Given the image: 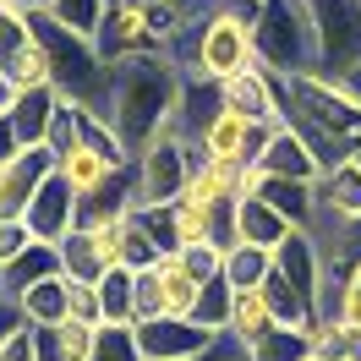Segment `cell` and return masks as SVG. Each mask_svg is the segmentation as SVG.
Listing matches in <instances>:
<instances>
[{"label": "cell", "instance_id": "cell-45", "mask_svg": "<svg viewBox=\"0 0 361 361\" xmlns=\"http://www.w3.org/2000/svg\"><path fill=\"white\" fill-rule=\"evenodd\" d=\"M17 154H23V142H17V132H11V121L0 115V164H6V159H17Z\"/></svg>", "mask_w": 361, "mask_h": 361}, {"label": "cell", "instance_id": "cell-2", "mask_svg": "<svg viewBox=\"0 0 361 361\" xmlns=\"http://www.w3.org/2000/svg\"><path fill=\"white\" fill-rule=\"evenodd\" d=\"M279 99H285V126L312 148L323 170L361 154V104L345 93L339 77H329V71L279 77Z\"/></svg>", "mask_w": 361, "mask_h": 361}, {"label": "cell", "instance_id": "cell-20", "mask_svg": "<svg viewBox=\"0 0 361 361\" xmlns=\"http://www.w3.org/2000/svg\"><path fill=\"white\" fill-rule=\"evenodd\" d=\"M279 323H274V312H269V301H263V290H247V295H235V312H230V339L241 345V350H257L263 339L274 334Z\"/></svg>", "mask_w": 361, "mask_h": 361}, {"label": "cell", "instance_id": "cell-48", "mask_svg": "<svg viewBox=\"0 0 361 361\" xmlns=\"http://www.w3.org/2000/svg\"><path fill=\"white\" fill-rule=\"evenodd\" d=\"M339 82H345V93H350V99H356V104H361V61H356V66H350V71H345Z\"/></svg>", "mask_w": 361, "mask_h": 361}, {"label": "cell", "instance_id": "cell-26", "mask_svg": "<svg viewBox=\"0 0 361 361\" xmlns=\"http://www.w3.org/2000/svg\"><path fill=\"white\" fill-rule=\"evenodd\" d=\"M159 295H164V317H192V312H197L203 285L180 269L176 257H164V263H159Z\"/></svg>", "mask_w": 361, "mask_h": 361}, {"label": "cell", "instance_id": "cell-5", "mask_svg": "<svg viewBox=\"0 0 361 361\" xmlns=\"http://www.w3.org/2000/svg\"><path fill=\"white\" fill-rule=\"evenodd\" d=\"M317 27V71L345 77L361 61V6L356 0H312Z\"/></svg>", "mask_w": 361, "mask_h": 361}, {"label": "cell", "instance_id": "cell-7", "mask_svg": "<svg viewBox=\"0 0 361 361\" xmlns=\"http://www.w3.org/2000/svg\"><path fill=\"white\" fill-rule=\"evenodd\" d=\"M219 339L225 334H208L192 317H148V323H137L142 361H192V356H208Z\"/></svg>", "mask_w": 361, "mask_h": 361}, {"label": "cell", "instance_id": "cell-4", "mask_svg": "<svg viewBox=\"0 0 361 361\" xmlns=\"http://www.w3.org/2000/svg\"><path fill=\"white\" fill-rule=\"evenodd\" d=\"M197 142L180 132H164L154 148H142L132 159V208H164V203H180L186 186L197 176Z\"/></svg>", "mask_w": 361, "mask_h": 361}, {"label": "cell", "instance_id": "cell-35", "mask_svg": "<svg viewBox=\"0 0 361 361\" xmlns=\"http://www.w3.org/2000/svg\"><path fill=\"white\" fill-rule=\"evenodd\" d=\"M345 350H350V323L339 317L312 323V361H345Z\"/></svg>", "mask_w": 361, "mask_h": 361}, {"label": "cell", "instance_id": "cell-31", "mask_svg": "<svg viewBox=\"0 0 361 361\" xmlns=\"http://www.w3.org/2000/svg\"><path fill=\"white\" fill-rule=\"evenodd\" d=\"M317 241H323V252H329L334 269H356L361 263V219H339V225L317 230Z\"/></svg>", "mask_w": 361, "mask_h": 361}, {"label": "cell", "instance_id": "cell-52", "mask_svg": "<svg viewBox=\"0 0 361 361\" xmlns=\"http://www.w3.org/2000/svg\"><path fill=\"white\" fill-rule=\"evenodd\" d=\"M356 274H361V263H356Z\"/></svg>", "mask_w": 361, "mask_h": 361}, {"label": "cell", "instance_id": "cell-23", "mask_svg": "<svg viewBox=\"0 0 361 361\" xmlns=\"http://www.w3.org/2000/svg\"><path fill=\"white\" fill-rule=\"evenodd\" d=\"M263 301H269V312H274V323H279V329H301V334H307V329L317 323L312 301L295 290L285 274H269V285H263Z\"/></svg>", "mask_w": 361, "mask_h": 361}, {"label": "cell", "instance_id": "cell-32", "mask_svg": "<svg viewBox=\"0 0 361 361\" xmlns=\"http://www.w3.org/2000/svg\"><path fill=\"white\" fill-rule=\"evenodd\" d=\"M252 361H312V329L301 334V329H274L257 350H252Z\"/></svg>", "mask_w": 361, "mask_h": 361}, {"label": "cell", "instance_id": "cell-37", "mask_svg": "<svg viewBox=\"0 0 361 361\" xmlns=\"http://www.w3.org/2000/svg\"><path fill=\"white\" fill-rule=\"evenodd\" d=\"M33 39V27H27V17H17V11H6L0 6V71L17 61V49Z\"/></svg>", "mask_w": 361, "mask_h": 361}, {"label": "cell", "instance_id": "cell-9", "mask_svg": "<svg viewBox=\"0 0 361 361\" xmlns=\"http://www.w3.org/2000/svg\"><path fill=\"white\" fill-rule=\"evenodd\" d=\"M263 142H269V132L263 126H252V121H241V115H219L214 126L203 132V142H197V154H203V164H225V170H252L257 164V154H263Z\"/></svg>", "mask_w": 361, "mask_h": 361}, {"label": "cell", "instance_id": "cell-17", "mask_svg": "<svg viewBox=\"0 0 361 361\" xmlns=\"http://www.w3.org/2000/svg\"><path fill=\"white\" fill-rule=\"evenodd\" d=\"M55 170L66 176V186L77 192V197H82V203H93V197H104V192H110L115 180L126 176V170H115L110 159H99L93 148H77V154H66L61 164H55Z\"/></svg>", "mask_w": 361, "mask_h": 361}, {"label": "cell", "instance_id": "cell-40", "mask_svg": "<svg viewBox=\"0 0 361 361\" xmlns=\"http://www.w3.org/2000/svg\"><path fill=\"white\" fill-rule=\"evenodd\" d=\"M71 317H77V323H93V329H104L99 285H77V279H71Z\"/></svg>", "mask_w": 361, "mask_h": 361}, {"label": "cell", "instance_id": "cell-47", "mask_svg": "<svg viewBox=\"0 0 361 361\" xmlns=\"http://www.w3.org/2000/svg\"><path fill=\"white\" fill-rule=\"evenodd\" d=\"M11 104H17V82L0 71V115H11Z\"/></svg>", "mask_w": 361, "mask_h": 361}, {"label": "cell", "instance_id": "cell-3", "mask_svg": "<svg viewBox=\"0 0 361 361\" xmlns=\"http://www.w3.org/2000/svg\"><path fill=\"white\" fill-rule=\"evenodd\" d=\"M27 27H33V39H39L44 55H49L55 93H61L66 104H77V110L104 115V99H110V61L99 55V44L82 39V33H71V27H61L49 11L27 17Z\"/></svg>", "mask_w": 361, "mask_h": 361}, {"label": "cell", "instance_id": "cell-33", "mask_svg": "<svg viewBox=\"0 0 361 361\" xmlns=\"http://www.w3.org/2000/svg\"><path fill=\"white\" fill-rule=\"evenodd\" d=\"M93 361H142L137 329H132V323H104L99 339H93Z\"/></svg>", "mask_w": 361, "mask_h": 361}, {"label": "cell", "instance_id": "cell-14", "mask_svg": "<svg viewBox=\"0 0 361 361\" xmlns=\"http://www.w3.org/2000/svg\"><path fill=\"white\" fill-rule=\"evenodd\" d=\"M55 110H61V93L55 88H23L6 121H11V132H17L23 148H44L49 126H55Z\"/></svg>", "mask_w": 361, "mask_h": 361}, {"label": "cell", "instance_id": "cell-51", "mask_svg": "<svg viewBox=\"0 0 361 361\" xmlns=\"http://www.w3.org/2000/svg\"><path fill=\"white\" fill-rule=\"evenodd\" d=\"M235 361H247V356H235Z\"/></svg>", "mask_w": 361, "mask_h": 361}, {"label": "cell", "instance_id": "cell-19", "mask_svg": "<svg viewBox=\"0 0 361 361\" xmlns=\"http://www.w3.org/2000/svg\"><path fill=\"white\" fill-rule=\"evenodd\" d=\"M55 274H61V252L44 247V241H33V247H27L11 269H0V295H11V301H17L23 290L44 285V279H55Z\"/></svg>", "mask_w": 361, "mask_h": 361}, {"label": "cell", "instance_id": "cell-27", "mask_svg": "<svg viewBox=\"0 0 361 361\" xmlns=\"http://www.w3.org/2000/svg\"><path fill=\"white\" fill-rule=\"evenodd\" d=\"M99 307H104V323H132L137 329V274L110 269L99 279Z\"/></svg>", "mask_w": 361, "mask_h": 361}, {"label": "cell", "instance_id": "cell-43", "mask_svg": "<svg viewBox=\"0 0 361 361\" xmlns=\"http://www.w3.org/2000/svg\"><path fill=\"white\" fill-rule=\"evenodd\" d=\"M0 361H33V329H17V334L0 345Z\"/></svg>", "mask_w": 361, "mask_h": 361}, {"label": "cell", "instance_id": "cell-11", "mask_svg": "<svg viewBox=\"0 0 361 361\" xmlns=\"http://www.w3.org/2000/svg\"><path fill=\"white\" fill-rule=\"evenodd\" d=\"M44 176H55V154L49 148H23L17 159L0 164V219H23L33 192L44 186Z\"/></svg>", "mask_w": 361, "mask_h": 361}, {"label": "cell", "instance_id": "cell-53", "mask_svg": "<svg viewBox=\"0 0 361 361\" xmlns=\"http://www.w3.org/2000/svg\"><path fill=\"white\" fill-rule=\"evenodd\" d=\"M356 164H361V154H356Z\"/></svg>", "mask_w": 361, "mask_h": 361}, {"label": "cell", "instance_id": "cell-15", "mask_svg": "<svg viewBox=\"0 0 361 361\" xmlns=\"http://www.w3.org/2000/svg\"><path fill=\"white\" fill-rule=\"evenodd\" d=\"M257 197H263L279 219H290V230H317V192H312V180H274V176H263Z\"/></svg>", "mask_w": 361, "mask_h": 361}, {"label": "cell", "instance_id": "cell-36", "mask_svg": "<svg viewBox=\"0 0 361 361\" xmlns=\"http://www.w3.org/2000/svg\"><path fill=\"white\" fill-rule=\"evenodd\" d=\"M176 263L192 274L197 285H208V279H219V274H225V252L214 247V241H203V247H180V252H176Z\"/></svg>", "mask_w": 361, "mask_h": 361}, {"label": "cell", "instance_id": "cell-30", "mask_svg": "<svg viewBox=\"0 0 361 361\" xmlns=\"http://www.w3.org/2000/svg\"><path fill=\"white\" fill-rule=\"evenodd\" d=\"M6 77L17 82V93H23V88H55V77H49V55H44L39 39H27V44L17 49V61L6 66Z\"/></svg>", "mask_w": 361, "mask_h": 361}, {"label": "cell", "instance_id": "cell-41", "mask_svg": "<svg viewBox=\"0 0 361 361\" xmlns=\"http://www.w3.org/2000/svg\"><path fill=\"white\" fill-rule=\"evenodd\" d=\"M339 323L361 329V274H356V269H350V279H345V295H339Z\"/></svg>", "mask_w": 361, "mask_h": 361}, {"label": "cell", "instance_id": "cell-12", "mask_svg": "<svg viewBox=\"0 0 361 361\" xmlns=\"http://www.w3.org/2000/svg\"><path fill=\"white\" fill-rule=\"evenodd\" d=\"M312 192H317V230L339 225V219H361V164H356V159L323 170V176L312 180ZM317 230H312V235H317Z\"/></svg>", "mask_w": 361, "mask_h": 361}, {"label": "cell", "instance_id": "cell-54", "mask_svg": "<svg viewBox=\"0 0 361 361\" xmlns=\"http://www.w3.org/2000/svg\"><path fill=\"white\" fill-rule=\"evenodd\" d=\"M356 6H361V0H356Z\"/></svg>", "mask_w": 361, "mask_h": 361}, {"label": "cell", "instance_id": "cell-24", "mask_svg": "<svg viewBox=\"0 0 361 361\" xmlns=\"http://www.w3.org/2000/svg\"><path fill=\"white\" fill-rule=\"evenodd\" d=\"M269 274H274V252H263V247H230L225 252V285L235 295L263 290V285H269Z\"/></svg>", "mask_w": 361, "mask_h": 361}, {"label": "cell", "instance_id": "cell-50", "mask_svg": "<svg viewBox=\"0 0 361 361\" xmlns=\"http://www.w3.org/2000/svg\"><path fill=\"white\" fill-rule=\"evenodd\" d=\"M110 6H121V0H110Z\"/></svg>", "mask_w": 361, "mask_h": 361}, {"label": "cell", "instance_id": "cell-28", "mask_svg": "<svg viewBox=\"0 0 361 361\" xmlns=\"http://www.w3.org/2000/svg\"><path fill=\"white\" fill-rule=\"evenodd\" d=\"M230 312H235V290H230L225 274H219V279H208V285H203L192 323H203L208 334H230Z\"/></svg>", "mask_w": 361, "mask_h": 361}, {"label": "cell", "instance_id": "cell-8", "mask_svg": "<svg viewBox=\"0 0 361 361\" xmlns=\"http://www.w3.org/2000/svg\"><path fill=\"white\" fill-rule=\"evenodd\" d=\"M219 99H225L230 115H241V121H252V126H263V132H274V126H285V99H279V77L263 66L241 71V77H230V82H219Z\"/></svg>", "mask_w": 361, "mask_h": 361}, {"label": "cell", "instance_id": "cell-29", "mask_svg": "<svg viewBox=\"0 0 361 361\" xmlns=\"http://www.w3.org/2000/svg\"><path fill=\"white\" fill-rule=\"evenodd\" d=\"M49 17L61 27H71V33H82V39H99V27L110 17V0H55Z\"/></svg>", "mask_w": 361, "mask_h": 361}, {"label": "cell", "instance_id": "cell-38", "mask_svg": "<svg viewBox=\"0 0 361 361\" xmlns=\"http://www.w3.org/2000/svg\"><path fill=\"white\" fill-rule=\"evenodd\" d=\"M55 334H61V345H66V361H93V339H99V329H93V323L66 317Z\"/></svg>", "mask_w": 361, "mask_h": 361}, {"label": "cell", "instance_id": "cell-42", "mask_svg": "<svg viewBox=\"0 0 361 361\" xmlns=\"http://www.w3.org/2000/svg\"><path fill=\"white\" fill-rule=\"evenodd\" d=\"M33 361H66V345L55 329H33Z\"/></svg>", "mask_w": 361, "mask_h": 361}, {"label": "cell", "instance_id": "cell-13", "mask_svg": "<svg viewBox=\"0 0 361 361\" xmlns=\"http://www.w3.org/2000/svg\"><path fill=\"white\" fill-rule=\"evenodd\" d=\"M257 170L274 180H317L323 176V164L312 159V148L290 132V126H274L269 142H263V154H257Z\"/></svg>", "mask_w": 361, "mask_h": 361}, {"label": "cell", "instance_id": "cell-6", "mask_svg": "<svg viewBox=\"0 0 361 361\" xmlns=\"http://www.w3.org/2000/svg\"><path fill=\"white\" fill-rule=\"evenodd\" d=\"M27 230H33V241H44V247H61L71 230L82 225V197L66 186V176L55 170V176H44V186L33 192V203H27Z\"/></svg>", "mask_w": 361, "mask_h": 361}, {"label": "cell", "instance_id": "cell-18", "mask_svg": "<svg viewBox=\"0 0 361 361\" xmlns=\"http://www.w3.org/2000/svg\"><path fill=\"white\" fill-rule=\"evenodd\" d=\"M61 274H66V279H77V285H99V279H104V274H110V257H104V247H99V235H93V230H71L66 241H61Z\"/></svg>", "mask_w": 361, "mask_h": 361}, {"label": "cell", "instance_id": "cell-1", "mask_svg": "<svg viewBox=\"0 0 361 361\" xmlns=\"http://www.w3.org/2000/svg\"><path fill=\"white\" fill-rule=\"evenodd\" d=\"M180 88L186 71L170 55H132L110 66V99H104V121L115 126V137L132 148V159L142 148H154L164 132H176Z\"/></svg>", "mask_w": 361, "mask_h": 361}, {"label": "cell", "instance_id": "cell-25", "mask_svg": "<svg viewBox=\"0 0 361 361\" xmlns=\"http://www.w3.org/2000/svg\"><path fill=\"white\" fill-rule=\"evenodd\" d=\"M159 263H164V247H159L154 235H148V225L132 214V219L121 225V241H115V269L142 274V269H159Z\"/></svg>", "mask_w": 361, "mask_h": 361}, {"label": "cell", "instance_id": "cell-34", "mask_svg": "<svg viewBox=\"0 0 361 361\" xmlns=\"http://www.w3.org/2000/svg\"><path fill=\"white\" fill-rule=\"evenodd\" d=\"M44 148L55 154V164L82 148V110H77V104H66V99H61V110H55V126H49V142H44Z\"/></svg>", "mask_w": 361, "mask_h": 361}, {"label": "cell", "instance_id": "cell-10", "mask_svg": "<svg viewBox=\"0 0 361 361\" xmlns=\"http://www.w3.org/2000/svg\"><path fill=\"white\" fill-rule=\"evenodd\" d=\"M274 274H285L317 312V295H323V279H329V252H323V241H317L312 230H290L285 247L274 252Z\"/></svg>", "mask_w": 361, "mask_h": 361}, {"label": "cell", "instance_id": "cell-39", "mask_svg": "<svg viewBox=\"0 0 361 361\" xmlns=\"http://www.w3.org/2000/svg\"><path fill=\"white\" fill-rule=\"evenodd\" d=\"M33 247V230H27V219H0V269H11L23 252Z\"/></svg>", "mask_w": 361, "mask_h": 361}, {"label": "cell", "instance_id": "cell-46", "mask_svg": "<svg viewBox=\"0 0 361 361\" xmlns=\"http://www.w3.org/2000/svg\"><path fill=\"white\" fill-rule=\"evenodd\" d=\"M6 11H17V17H39V11H49L55 0H0Z\"/></svg>", "mask_w": 361, "mask_h": 361}, {"label": "cell", "instance_id": "cell-49", "mask_svg": "<svg viewBox=\"0 0 361 361\" xmlns=\"http://www.w3.org/2000/svg\"><path fill=\"white\" fill-rule=\"evenodd\" d=\"M345 361H361V329H350V350H345Z\"/></svg>", "mask_w": 361, "mask_h": 361}, {"label": "cell", "instance_id": "cell-21", "mask_svg": "<svg viewBox=\"0 0 361 361\" xmlns=\"http://www.w3.org/2000/svg\"><path fill=\"white\" fill-rule=\"evenodd\" d=\"M235 197H241V170H225V164H197V176H192V186H186V197H180V203L214 214L219 203H235Z\"/></svg>", "mask_w": 361, "mask_h": 361}, {"label": "cell", "instance_id": "cell-16", "mask_svg": "<svg viewBox=\"0 0 361 361\" xmlns=\"http://www.w3.org/2000/svg\"><path fill=\"white\" fill-rule=\"evenodd\" d=\"M17 307H23V323L27 329H61L71 317V279L66 274H55L44 285H33V290L17 295Z\"/></svg>", "mask_w": 361, "mask_h": 361}, {"label": "cell", "instance_id": "cell-44", "mask_svg": "<svg viewBox=\"0 0 361 361\" xmlns=\"http://www.w3.org/2000/svg\"><path fill=\"white\" fill-rule=\"evenodd\" d=\"M17 329H27V323H23V307H17L11 295H0V345L17 334Z\"/></svg>", "mask_w": 361, "mask_h": 361}, {"label": "cell", "instance_id": "cell-22", "mask_svg": "<svg viewBox=\"0 0 361 361\" xmlns=\"http://www.w3.org/2000/svg\"><path fill=\"white\" fill-rule=\"evenodd\" d=\"M290 235V219H279L263 197H241V247H263V252H279Z\"/></svg>", "mask_w": 361, "mask_h": 361}]
</instances>
